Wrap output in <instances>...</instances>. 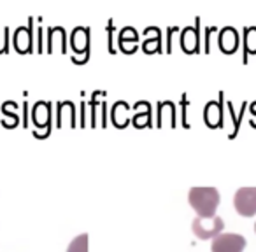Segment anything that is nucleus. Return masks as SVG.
I'll list each match as a JSON object with an SVG mask.
<instances>
[{"label": "nucleus", "instance_id": "1", "mask_svg": "<svg viewBox=\"0 0 256 252\" xmlns=\"http://www.w3.org/2000/svg\"><path fill=\"white\" fill-rule=\"evenodd\" d=\"M221 195L210 186H195L188 191V205L198 217H212L218 214Z\"/></svg>", "mask_w": 256, "mask_h": 252}, {"label": "nucleus", "instance_id": "2", "mask_svg": "<svg viewBox=\"0 0 256 252\" xmlns=\"http://www.w3.org/2000/svg\"><path fill=\"white\" fill-rule=\"evenodd\" d=\"M192 231L198 240H212L224 231V221L218 214L212 217L195 216L192 221Z\"/></svg>", "mask_w": 256, "mask_h": 252}, {"label": "nucleus", "instance_id": "3", "mask_svg": "<svg viewBox=\"0 0 256 252\" xmlns=\"http://www.w3.org/2000/svg\"><path fill=\"white\" fill-rule=\"evenodd\" d=\"M234 209L240 217L256 216V186L238 188L234 195Z\"/></svg>", "mask_w": 256, "mask_h": 252}, {"label": "nucleus", "instance_id": "4", "mask_svg": "<svg viewBox=\"0 0 256 252\" xmlns=\"http://www.w3.org/2000/svg\"><path fill=\"white\" fill-rule=\"evenodd\" d=\"M248 240L244 235L238 233H220L210 240V252H244Z\"/></svg>", "mask_w": 256, "mask_h": 252}, {"label": "nucleus", "instance_id": "5", "mask_svg": "<svg viewBox=\"0 0 256 252\" xmlns=\"http://www.w3.org/2000/svg\"><path fill=\"white\" fill-rule=\"evenodd\" d=\"M34 21H36V18L28 16L26 26H18L12 33V46H14L16 53L26 54L36 51V47H34V44H36V40H34V32H36Z\"/></svg>", "mask_w": 256, "mask_h": 252}, {"label": "nucleus", "instance_id": "6", "mask_svg": "<svg viewBox=\"0 0 256 252\" xmlns=\"http://www.w3.org/2000/svg\"><path fill=\"white\" fill-rule=\"evenodd\" d=\"M68 46L72 47V53L76 56H84L90 58L92 53V28L90 26H76L70 33V42Z\"/></svg>", "mask_w": 256, "mask_h": 252}, {"label": "nucleus", "instance_id": "7", "mask_svg": "<svg viewBox=\"0 0 256 252\" xmlns=\"http://www.w3.org/2000/svg\"><path fill=\"white\" fill-rule=\"evenodd\" d=\"M181 49L186 54L200 53V16L195 18V25L181 28Z\"/></svg>", "mask_w": 256, "mask_h": 252}, {"label": "nucleus", "instance_id": "8", "mask_svg": "<svg viewBox=\"0 0 256 252\" xmlns=\"http://www.w3.org/2000/svg\"><path fill=\"white\" fill-rule=\"evenodd\" d=\"M240 44V33L234 26H223L218 35V46L224 54H234Z\"/></svg>", "mask_w": 256, "mask_h": 252}, {"label": "nucleus", "instance_id": "9", "mask_svg": "<svg viewBox=\"0 0 256 252\" xmlns=\"http://www.w3.org/2000/svg\"><path fill=\"white\" fill-rule=\"evenodd\" d=\"M68 42H67V32L64 26H50L48 28V42H46V51L48 53H67Z\"/></svg>", "mask_w": 256, "mask_h": 252}, {"label": "nucleus", "instance_id": "10", "mask_svg": "<svg viewBox=\"0 0 256 252\" xmlns=\"http://www.w3.org/2000/svg\"><path fill=\"white\" fill-rule=\"evenodd\" d=\"M118 46H120L121 53L124 54H134L139 49V33L134 26H123L118 35Z\"/></svg>", "mask_w": 256, "mask_h": 252}, {"label": "nucleus", "instance_id": "11", "mask_svg": "<svg viewBox=\"0 0 256 252\" xmlns=\"http://www.w3.org/2000/svg\"><path fill=\"white\" fill-rule=\"evenodd\" d=\"M204 119L209 128L223 126V93H220V102H209L204 109Z\"/></svg>", "mask_w": 256, "mask_h": 252}, {"label": "nucleus", "instance_id": "12", "mask_svg": "<svg viewBox=\"0 0 256 252\" xmlns=\"http://www.w3.org/2000/svg\"><path fill=\"white\" fill-rule=\"evenodd\" d=\"M32 121L36 128H46L50 133L51 124V103L50 102H37L32 107Z\"/></svg>", "mask_w": 256, "mask_h": 252}, {"label": "nucleus", "instance_id": "13", "mask_svg": "<svg viewBox=\"0 0 256 252\" xmlns=\"http://www.w3.org/2000/svg\"><path fill=\"white\" fill-rule=\"evenodd\" d=\"M256 54V26L242 28V61L248 63V58Z\"/></svg>", "mask_w": 256, "mask_h": 252}, {"label": "nucleus", "instance_id": "14", "mask_svg": "<svg viewBox=\"0 0 256 252\" xmlns=\"http://www.w3.org/2000/svg\"><path fill=\"white\" fill-rule=\"evenodd\" d=\"M134 109L137 110L132 117V124L136 128H150L151 126V105L148 102H137Z\"/></svg>", "mask_w": 256, "mask_h": 252}, {"label": "nucleus", "instance_id": "15", "mask_svg": "<svg viewBox=\"0 0 256 252\" xmlns=\"http://www.w3.org/2000/svg\"><path fill=\"white\" fill-rule=\"evenodd\" d=\"M128 110H130V107H128L124 102L114 103L112 112H110L114 126H118V128H124V126L130 123V114H128Z\"/></svg>", "mask_w": 256, "mask_h": 252}, {"label": "nucleus", "instance_id": "16", "mask_svg": "<svg viewBox=\"0 0 256 252\" xmlns=\"http://www.w3.org/2000/svg\"><path fill=\"white\" fill-rule=\"evenodd\" d=\"M153 37H150V39H146L142 42V51L146 54H153V53H164V47H162V44H164V37H162V30L158 28V26H153Z\"/></svg>", "mask_w": 256, "mask_h": 252}, {"label": "nucleus", "instance_id": "17", "mask_svg": "<svg viewBox=\"0 0 256 252\" xmlns=\"http://www.w3.org/2000/svg\"><path fill=\"white\" fill-rule=\"evenodd\" d=\"M65 252H90V237L88 233H81L76 238H72V242L67 245Z\"/></svg>", "mask_w": 256, "mask_h": 252}, {"label": "nucleus", "instance_id": "18", "mask_svg": "<svg viewBox=\"0 0 256 252\" xmlns=\"http://www.w3.org/2000/svg\"><path fill=\"white\" fill-rule=\"evenodd\" d=\"M107 49H109L110 54H116L118 49L114 47V19L110 18L109 21H107Z\"/></svg>", "mask_w": 256, "mask_h": 252}, {"label": "nucleus", "instance_id": "19", "mask_svg": "<svg viewBox=\"0 0 256 252\" xmlns=\"http://www.w3.org/2000/svg\"><path fill=\"white\" fill-rule=\"evenodd\" d=\"M216 32H218L216 26H207L206 28V33H204V44H206V46H204V53H209L210 51V35Z\"/></svg>", "mask_w": 256, "mask_h": 252}, {"label": "nucleus", "instance_id": "20", "mask_svg": "<svg viewBox=\"0 0 256 252\" xmlns=\"http://www.w3.org/2000/svg\"><path fill=\"white\" fill-rule=\"evenodd\" d=\"M36 30H37V40H36V44H37V53H44V26L39 25Z\"/></svg>", "mask_w": 256, "mask_h": 252}, {"label": "nucleus", "instance_id": "21", "mask_svg": "<svg viewBox=\"0 0 256 252\" xmlns=\"http://www.w3.org/2000/svg\"><path fill=\"white\" fill-rule=\"evenodd\" d=\"M178 32H181V28H179V26H168L167 28V53H172V35H174V33H178Z\"/></svg>", "mask_w": 256, "mask_h": 252}, {"label": "nucleus", "instance_id": "22", "mask_svg": "<svg viewBox=\"0 0 256 252\" xmlns=\"http://www.w3.org/2000/svg\"><path fill=\"white\" fill-rule=\"evenodd\" d=\"M9 37H11V28L4 26V30H2V47H4V53H9Z\"/></svg>", "mask_w": 256, "mask_h": 252}, {"label": "nucleus", "instance_id": "23", "mask_svg": "<svg viewBox=\"0 0 256 252\" xmlns=\"http://www.w3.org/2000/svg\"><path fill=\"white\" fill-rule=\"evenodd\" d=\"M254 233H256V223H254Z\"/></svg>", "mask_w": 256, "mask_h": 252}]
</instances>
